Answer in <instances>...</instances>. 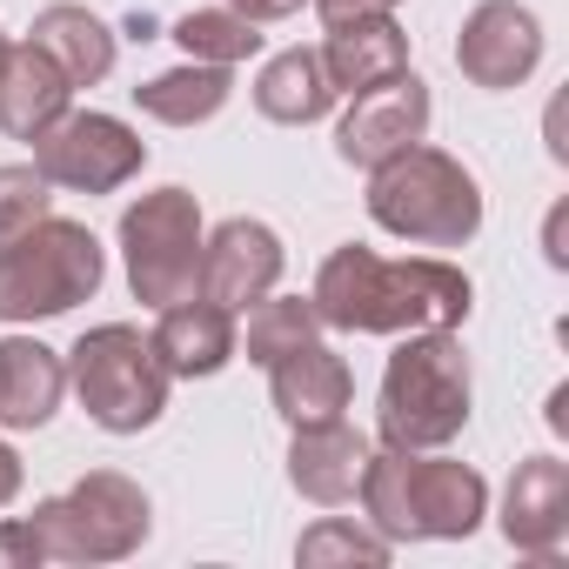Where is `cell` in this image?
Instances as JSON below:
<instances>
[{
  "instance_id": "6da1fadb",
  "label": "cell",
  "mask_w": 569,
  "mask_h": 569,
  "mask_svg": "<svg viewBox=\"0 0 569 569\" xmlns=\"http://www.w3.org/2000/svg\"><path fill=\"white\" fill-rule=\"evenodd\" d=\"M322 329L342 336H409V329H462L476 309L469 274L436 254H376L362 241H342L309 289Z\"/></svg>"
},
{
  "instance_id": "7a4b0ae2",
  "label": "cell",
  "mask_w": 569,
  "mask_h": 569,
  "mask_svg": "<svg viewBox=\"0 0 569 569\" xmlns=\"http://www.w3.org/2000/svg\"><path fill=\"white\" fill-rule=\"evenodd\" d=\"M356 496L389 542H462L489 516V482L442 449H369Z\"/></svg>"
},
{
  "instance_id": "3957f363",
  "label": "cell",
  "mask_w": 569,
  "mask_h": 569,
  "mask_svg": "<svg viewBox=\"0 0 569 569\" xmlns=\"http://www.w3.org/2000/svg\"><path fill=\"white\" fill-rule=\"evenodd\" d=\"M476 376L456 329H409L376 389V436L382 449H449L469 429Z\"/></svg>"
},
{
  "instance_id": "277c9868",
  "label": "cell",
  "mask_w": 569,
  "mask_h": 569,
  "mask_svg": "<svg viewBox=\"0 0 569 569\" xmlns=\"http://www.w3.org/2000/svg\"><path fill=\"white\" fill-rule=\"evenodd\" d=\"M369 221L409 248H462L482 228V188L449 148H402L369 168Z\"/></svg>"
},
{
  "instance_id": "5b68a950",
  "label": "cell",
  "mask_w": 569,
  "mask_h": 569,
  "mask_svg": "<svg viewBox=\"0 0 569 569\" xmlns=\"http://www.w3.org/2000/svg\"><path fill=\"white\" fill-rule=\"evenodd\" d=\"M101 281H108V248L94 241V228L68 214H41L28 234L0 248V322L8 329L54 322L94 302Z\"/></svg>"
},
{
  "instance_id": "8992f818",
  "label": "cell",
  "mask_w": 569,
  "mask_h": 569,
  "mask_svg": "<svg viewBox=\"0 0 569 569\" xmlns=\"http://www.w3.org/2000/svg\"><path fill=\"white\" fill-rule=\"evenodd\" d=\"M68 389L108 436H141L168 409V369L134 322H101L68 349Z\"/></svg>"
},
{
  "instance_id": "52a82bcc",
  "label": "cell",
  "mask_w": 569,
  "mask_h": 569,
  "mask_svg": "<svg viewBox=\"0 0 569 569\" xmlns=\"http://www.w3.org/2000/svg\"><path fill=\"white\" fill-rule=\"evenodd\" d=\"M34 536L48 549V562H128L148 529H154V509H148V489L121 469H88L74 489L34 502Z\"/></svg>"
},
{
  "instance_id": "ba28073f",
  "label": "cell",
  "mask_w": 569,
  "mask_h": 569,
  "mask_svg": "<svg viewBox=\"0 0 569 569\" xmlns=\"http://www.w3.org/2000/svg\"><path fill=\"white\" fill-rule=\"evenodd\" d=\"M201 201L188 188H154L121 214V261L141 309H174L201 296Z\"/></svg>"
},
{
  "instance_id": "9c48e42d",
  "label": "cell",
  "mask_w": 569,
  "mask_h": 569,
  "mask_svg": "<svg viewBox=\"0 0 569 569\" xmlns=\"http://www.w3.org/2000/svg\"><path fill=\"white\" fill-rule=\"evenodd\" d=\"M28 148L48 188H68V194H114L148 168V141L121 114H101V108H68Z\"/></svg>"
},
{
  "instance_id": "30bf717a",
  "label": "cell",
  "mask_w": 569,
  "mask_h": 569,
  "mask_svg": "<svg viewBox=\"0 0 569 569\" xmlns=\"http://www.w3.org/2000/svg\"><path fill=\"white\" fill-rule=\"evenodd\" d=\"M429 134V81L409 68L396 81H376L362 94H349V114L336 121V154L349 168H382L389 154L416 148Z\"/></svg>"
},
{
  "instance_id": "8fae6325",
  "label": "cell",
  "mask_w": 569,
  "mask_h": 569,
  "mask_svg": "<svg viewBox=\"0 0 569 569\" xmlns=\"http://www.w3.org/2000/svg\"><path fill=\"white\" fill-rule=\"evenodd\" d=\"M456 68H462V81H476L489 94L522 88L542 68V21L522 8V0H482V8L462 14Z\"/></svg>"
},
{
  "instance_id": "7c38bea8",
  "label": "cell",
  "mask_w": 569,
  "mask_h": 569,
  "mask_svg": "<svg viewBox=\"0 0 569 569\" xmlns=\"http://www.w3.org/2000/svg\"><path fill=\"white\" fill-rule=\"evenodd\" d=\"M281 268H289L281 234L268 221H254V214H228L221 228L201 234V296L221 302L228 316L254 309L274 281H281Z\"/></svg>"
},
{
  "instance_id": "4fadbf2b",
  "label": "cell",
  "mask_w": 569,
  "mask_h": 569,
  "mask_svg": "<svg viewBox=\"0 0 569 569\" xmlns=\"http://www.w3.org/2000/svg\"><path fill=\"white\" fill-rule=\"evenodd\" d=\"M502 542L536 556V562H556L562 542H569V462L562 456H529L516 462L509 489H502Z\"/></svg>"
},
{
  "instance_id": "5bb4252c",
  "label": "cell",
  "mask_w": 569,
  "mask_h": 569,
  "mask_svg": "<svg viewBox=\"0 0 569 569\" xmlns=\"http://www.w3.org/2000/svg\"><path fill=\"white\" fill-rule=\"evenodd\" d=\"M268 402H274V416L289 422V429H302V422H336V416H349V402H356V376H349V362L316 336V342H302V349H289V356L268 362Z\"/></svg>"
},
{
  "instance_id": "9a60e30c",
  "label": "cell",
  "mask_w": 569,
  "mask_h": 569,
  "mask_svg": "<svg viewBox=\"0 0 569 569\" xmlns=\"http://www.w3.org/2000/svg\"><path fill=\"white\" fill-rule=\"evenodd\" d=\"M148 342H154V356H161L168 382L221 376V369L234 362V349H241L234 316H228L221 302H208V296H188V302H174V309H154Z\"/></svg>"
},
{
  "instance_id": "2e32d148",
  "label": "cell",
  "mask_w": 569,
  "mask_h": 569,
  "mask_svg": "<svg viewBox=\"0 0 569 569\" xmlns=\"http://www.w3.org/2000/svg\"><path fill=\"white\" fill-rule=\"evenodd\" d=\"M362 469H369V436L349 429V416H336V422H302L296 442H289V482H296V496H309L316 509L356 502Z\"/></svg>"
},
{
  "instance_id": "e0dca14e",
  "label": "cell",
  "mask_w": 569,
  "mask_h": 569,
  "mask_svg": "<svg viewBox=\"0 0 569 569\" xmlns=\"http://www.w3.org/2000/svg\"><path fill=\"white\" fill-rule=\"evenodd\" d=\"M68 396V356L34 336H0V429H48Z\"/></svg>"
},
{
  "instance_id": "ac0fdd59",
  "label": "cell",
  "mask_w": 569,
  "mask_h": 569,
  "mask_svg": "<svg viewBox=\"0 0 569 569\" xmlns=\"http://www.w3.org/2000/svg\"><path fill=\"white\" fill-rule=\"evenodd\" d=\"M336 94H362L376 81H396L409 74V34L396 28V14H356V21H336L329 41L316 48Z\"/></svg>"
},
{
  "instance_id": "d6986e66",
  "label": "cell",
  "mask_w": 569,
  "mask_h": 569,
  "mask_svg": "<svg viewBox=\"0 0 569 569\" xmlns=\"http://www.w3.org/2000/svg\"><path fill=\"white\" fill-rule=\"evenodd\" d=\"M74 108V81L34 48H8V68H0V128H8L14 141H34L41 128H54L61 114Z\"/></svg>"
},
{
  "instance_id": "ffe728a7",
  "label": "cell",
  "mask_w": 569,
  "mask_h": 569,
  "mask_svg": "<svg viewBox=\"0 0 569 569\" xmlns=\"http://www.w3.org/2000/svg\"><path fill=\"white\" fill-rule=\"evenodd\" d=\"M28 41L74 81V88H101L114 74V28L88 8H74V0H54V8L34 14Z\"/></svg>"
},
{
  "instance_id": "44dd1931",
  "label": "cell",
  "mask_w": 569,
  "mask_h": 569,
  "mask_svg": "<svg viewBox=\"0 0 569 569\" xmlns=\"http://www.w3.org/2000/svg\"><path fill=\"white\" fill-rule=\"evenodd\" d=\"M336 101H342V94H336V81H329V68H322L316 48H281V54L254 74V108H261V121H274V128H309V121H322Z\"/></svg>"
},
{
  "instance_id": "7402d4cb",
  "label": "cell",
  "mask_w": 569,
  "mask_h": 569,
  "mask_svg": "<svg viewBox=\"0 0 569 569\" xmlns=\"http://www.w3.org/2000/svg\"><path fill=\"white\" fill-rule=\"evenodd\" d=\"M228 94H234V68L181 61V68L141 81V88H134V108H141L148 121H161V128H201V121H214V114L228 108Z\"/></svg>"
},
{
  "instance_id": "603a6c76",
  "label": "cell",
  "mask_w": 569,
  "mask_h": 569,
  "mask_svg": "<svg viewBox=\"0 0 569 569\" xmlns=\"http://www.w3.org/2000/svg\"><path fill=\"white\" fill-rule=\"evenodd\" d=\"M168 34L181 41L188 61H208V68H241V61L261 54V28L241 21L234 8H194V14H181Z\"/></svg>"
},
{
  "instance_id": "cb8c5ba5",
  "label": "cell",
  "mask_w": 569,
  "mask_h": 569,
  "mask_svg": "<svg viewBox=\"0 0 569 569\" xmlns=\"http://www.w3.org/2000/svg\"><path fill=\"white\" fill-rule=\"evenodd\" d=\"M241 316H248V336H241V342H248V362H261V369H268L274 356H289V349H302V342L322 336V316H316L309 296H274V289H268V296H261L254 309H241Z\"/></svg>"
},
{
  "instance_id": "d4e9b609",
  "label": "cell",
  "mask_w": 569,
  "mask_h": 569,
  "mask_svg": "<svg viewBox=\"0 0 569 569\" xmlns=\"http://www.w3.org/2000/svg\"><path fill=\"white\" fill-rule=\"evenodd\" d=\"M389 536L376 529V522H356V516H322L316 529H302V542H296V562L302 569H329V562H369V569H382L389 562Z\"/></svg>"
},
{
  "instance_id": "484cf974",
  "label": "cell",
  "mask_w": 569,
  "mask_h": 569,
  "mask_svg": "<svg viewBox=\"0 0 569 569\" xmlns=\"http://www.w3.org/2000/svg\"><path fill=\"white\" fill-rule=\"evenodd\" d=\"M54 188L34 161H14V168H0V248H8L14 234H28L41 214H48Z\"/></svg>"
},
{
  "instance_id": "4316f807",
  "label": "cell",
  "mask_w": 569,
  "mask_h": 569,
  "mask_svg": "<svg viewBox=\"0 0 569 569\" xmlns=\"http://www.w3.org/2000/svg\"><path fill=\"white\" fill-rule=\"evenodd\" d=\"M34 562H48L34 522H28V516H21V522H0V569H34Z\"/></svg>"
},
{
  "instance_id": "83f0119b",
  "label": "cell",
  "mask_w": 569,
  "mask_h": 569,
  "mask_svg": "<svg viewBox=\"0 0 569 569\" xmlns=\"http://www.w3.org/2000/svg\"><path fill=\"white\" fill-rule=\"evenodd\" d=\"M309 8L322 14V28H336V21H356V14H396L402 0H309Z\"/></svg>"
},
{
  "instance_id": "f1b7e54d",
  "label": "cell",
  "mask_w": 569,
  "mask_h": 569,
  "mask_svg": "<svg viewBox=\"0 0 569 569\" xmlns=\"http://www.w3.org/2000/svg\"><path fill=\"white\" fill-rule=\"evenodd\" d=\"M228 8L241 14V21H254V28H268V21H296L309 0H228Z\"/></svg>"
},
{
  "instance_id": "f546056e",
  "label": "cell",
  "mask_w": 569,
  "mask_h": 569,
  "mask_svg": "<svg viewBox=\"0 0 569 569\" xmlns=\"http://www.w3.org/2000/svg\"><path fill=\"white\" fill-rule=\"evenodd\" d=\"M21 482H28V469H21V456H14V442L0 436V509H8L14 496H21Z\"/></svg>"
},
{
  "instance_id": "4dcf8cb0",
  "label": "cell",
  "mask_w": 569,
  "mask_h": 569,
  "mask_svg": "<svg viewBox=\"0 0 569 569\" xmlns=\"http://www.w3.org/2000/svg\"><path fill=\"white\" fill-rule=\"evenodd\" d=\"M549 429H569V389L549 396Z\"/></svg>"
},
{
  "instance_id": "1f68e13d",
  "label": "cell",
  "mask_w": 569,
  "mask_h": 569,
  "mask_svg": "<svg viewBox=\"0 0 569 569\" xmlns=\"http://www.w3.org/2000/svg\"><path fill=\"white\" fill-rule=\"evenodd\" d=\"M8 48H14V41H8V28H0V68H8Z\"/></svg>"
}]
</instances>
